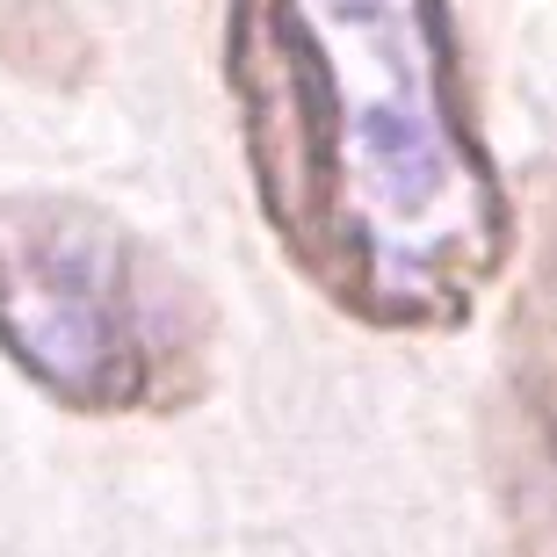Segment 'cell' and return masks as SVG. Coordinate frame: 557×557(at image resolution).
<instances>
[{
    "label": "cell",
    "mask_w": 557,
    "mask_h": 557,
    "mask_svg": "<svg viewBox=\"0 0 557 557\" xmlns=\"http://www.w3.org/2000/svg\"><path fill=\"white\" fill-rule=\"evenodd\" d=\"M225 87L275 253L341 319L442 341L521 239L442 0H225Z\"/></svg>",
    "instance_id": "cell-1"
},
{
    "label": "cell",
    "mask_w": 557,
    "mask_h": 557,
    "mask_svg": "<svg viewBox=\"0 0 557 557\" xmlns=\"http://www.w3.org/2000/svg\"><path fill=\"white\" fill-rule=\"evenodd\" d=\"M0 355L65 413H182L210 392L218 305L116 210L0 188Z\"/></svg>",
    "instance_id": "cell-2"
},
{
    "label": "cell",
    "mask_w": 557,
    "mask_h": 557,
    "mask_svg": "<svg viewBox=\"0 0 557 557\" xmlns=\"http://www.w3.org/2000/svg\"><path fill=\"white\" fill-rule=\"evenodd\" d=\"M529 275L507 311V413H515V521L557 557V166L529 174Z\"/></svg>",
    "instance_id": "cell-3"
},
{
    "label": "cell",
    "mask_w": 557,
    "mask_h": 557,
    "mask_svg": "<svg viewBox=\"0 0 557 557\" xmlns=\"http://www.w3.org/2000/svg\"><path fill=\"white\" fill-rule=\"evenodd\" d=\"M0 59L37 81H73L87 65V37L59 0H0Z\"/></svg>",
    "instance_id": "cell-4"
}]
</instances>
